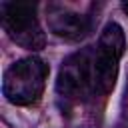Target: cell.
<instances>
[{"label":"cell","mask_w":128,"mask_h":128,"mask_svg":"<svg viewBox=\"0 0 128 128\" xmlns=\"http://www.w3.org/2000/svg\"><path fill=\"white\" fill-rule=\"evenodd\" d=\"M50 68L44 60L30 56L14 62L4 72V96L8 102L16 106H30L36 104L46 88Z\"/></svg>","instance_id":"1"},{"label":"cell","mask_w":128,"mask_h":128,"mask_svg":"<svg viewBox=\"0 0 128 128\" xmlns=\"http://www.w3.org/2000/svg\"><path fill=\"white\" fill-rule=\"evenodd\" d=\"M56 92L62 100L72 104H78L96 92L94 48H82L62 62L56 78Z\"/></svg>","instance_id":"2"},{"label":"cell","mask_w":128,"mask_h":128,"mask_svg":"<svg viewBox=\"0 0 128 128\" xmlns=\"http://www.w3.org/2000/svg\"><path fill=\"white\" fill-rule=\"evenodd\" d=\"M2 26L12 42L26 50H42L46 34L38 20L34 2H2Z\"/></svg>","instance_id":"3"},{"label":"cell","mask_w":128,"mask_h":128,"mask_svg":"<svg viewBox=\"0 0 128 128\" xmlns=\"http://www.w3.org/2000/svg\"><path fill=\"white\" fill-rule=\"evenodd\" d=\"M124 32L120 24L110 22L102 30L98 44L94 48V78H96V92L106 96L114 90L118 78L120 58L124 54Z\"/></svg>","instance_id":"4"},{"label":"cell","mask_w":128,"mask_h":128,"mask_svg":"<svg viewBox=\"0 0 128 128\" xmlns=\"http://www.w3.org/2000/svg\"><path fill=\"white\" fill-rule=\"evenodd\" d=\"M48 28L58 38H64L68 42H78L84 36H88L92 28L90 16H84L64 4H48Z\"/></svg>","instance_id":"5"},{"label":"cell","mask_w":128,"mask_h":128,"mask_svg":"<svg viewBox=\"0 0 128 128\" xmlns=\"http://www.w3.org/2000/svg\"><path fill=\"white\" fill-rule=\"evenodd\" d=\"M122 10H124V12L128 14V2H124V4H122Z\"/></svg>","instance_id":"6"}]
</instances>
